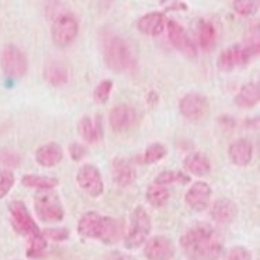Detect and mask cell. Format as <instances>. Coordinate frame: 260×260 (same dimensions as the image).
Wrapping results in <instances>:
<instances>
[{
  "instance_id": "6da1fadb",
  "label": "cell",
  "mask_w": 260,
  "mask_h": 260,
  "mask_svg": "<svg viewBox=\"0 0 260 260\" xmlns=\"http://www.w3.org/2000/svg\"><path fill=\"white\" fill-rule=\"evenodd\" d=\"M224 246L222 235L210 224L193 225L180 238V248L190 260H218Z\"/></svg>"
},
{
  "instance_id": "7a4b0ae2",
  "label": "cell",
  "mask_w": 260,
  "mask_h": 260,
  "mask_svg": "<svg viewBox=\"0 0 260 260\" xmlns=\"http://www.w3.org/2000/svg\"><path fill=\"white\" fill-rule=\"evenodd\" d=\"M78 232L83 238L97 239L107 245L120 242L122 238V224L113 217L102 215L96 211L85 212L78 222Z\"/></svg>"
},
{
  "instance_id": "3957f363",
  "label": "cell",
  "mask_w": 260,
  "mask_h": 260,
  "mask_svg": "<svg viewBox=\"0 0 260 260\" xmlns=\"http://www.w3.org/2000/svg\"><path fill=\"white\" fill-rule=\"evenodd\" d=\"M104 62L109 69L115 73L129 72L135 68V58L125 40L121 37L109 34L103 41Z\"/></svg>"
},
{
  "instance_id": "277c9868",
  "label": "cell",
  "mask_w": 260,
  "mask_h": 260,
  "mask_svg": "<svg viewBox=\"0 0 260 260\" xmlns=\"http://www.w3.org/2000/svg\"><path fill=\"white\" fill-rule=\"evenodd\" d=\"M259 38H256V37L248 44L231 45L218 56V69L221 72H232L236 68L245 67L259 55Z\"/></svg>"
},
{
  "instance_id": "5b68a950",
  "label": "cell",
  "mask_w": 260,
  "mask_h": 260,
  "mask_svg": "<svg viewBox=\"0 0 260 260\" xmlns=\"http://www.w3.org/2000/svg\"><path fill=\"white\" fill-rule=\"evenodd\" d=\"M152 231L151 217L144 207H137L131 214V221L127 235L124 238V245L127 249H138L149 239Z\"/></svg>"
},
{
  "instance_id": "8992f818",
  "label": "cell",
  "mask_w": 260,
  "mask_h": 260,
  "mask_svg": "<svg viewBox=\"0 0 260 260\" xmlns=\"http://www.w3.org/2000/svg\"><path fill=\"white\" fill-rule=\"evenodd\" d=\"M78 34L79 21L72 13H61L54 18L51 25V38L56 47H69L76 40Z\"/></svg>"
},
{
  "instance_id": "52a82bcc",
  "label": "cell",
  "mask_w": 260,
  "mask_h": 260,
  "mask_svg": "<svg viewBox=\"0 0 260 260\" xmlns=\"http://www.w3.org/2000/svg\"><path fill=\"white\" fill-rule=\"evenodd\" d=\"M34 210L44 222H61L65 217V210L62 206L61 199L51 190L36 194Z\"/></svg>"
},
{
  "instance_id": "ba28073f",
  "label": "cell",
  "mask_w": 260,
  "mask_h": 260,
  "mask_svg": "<svg viewBox=\"0 0 260 260\" xmlns=\"http://www.w3.org/2000/svg\"><path fill=\"white\" fill-rule=\"evenodd\" d=\"M9 212H10V221H12L13 228L17 234L25 236L27 239L41 234L40 226L37 225L30 210L27 208L23 201H20V200L12 201L9 204Z\"/></svg>"
},
{
  "instance_id": "9c48e42d",
  "label": "cell",
  "mask_w": 260,
  "mask_h": 260,
  "mask_svg": "<svg viewBox=\"0 0 260 260\" xmlns=\"http://www.w3.org/2000/svg\"><path fill=\"white\" fill-rule=\"evenodd\" d=\"M0 67L9 78H23L28 71V59L18 47L7 44L0 51Z\"/></svg>"
},
{
  "instance_id": "30bf717a",
  "label": "cell",
  "mask_w": 260,
  "mask_h": 260,
  "mask_svg": "<svg viewBox=\"0 0 260 260\" xmlns=\"http://www.w3.org/2000/svg\"><path fill=\"white\" fill-rule=\"evenodd\" d=\"M76 183L87 196H90L93 199H97L104 193L103 177H102L100 170L97 169L94 165H82L76 173Z\"/></svg>"
},
{
  "instance_id": "8fae6325",
  "label": "cell",
  "mask_w": 260,
  "mask_h": 260,
  "mask_svg": "<svg viewBox=\"0 0 260 260\" xmlns=\"http://www.w3.org/2000/svg\"><path fill=\"white\" fill-rule=\"evenodd\" d=\"M210 110V102L204 94L197 93V91H191L187 93L180 99L179 102V111L180 114L190 121H197L201 120L203 117H206V114Z\"/></svg>"
},
{
  "instance_id": "7c38bea8",
  "label": "cell",
  "mask_w": 260,
  "mask_h": 260,
  "mask_svg": "<svg viewBox=\"0 0 260 260\" xmlns=\"http://www.w3.org/2000/svg\"><path fill=\"white\" fill-rule=\"evenodd\" d=\"M166 28H168V37H169L170 44L179 52H182L188 58L197 56V47L180 23H177L176 20H166Z\"/></svg>"
},
{
  "instance_id": "4fadbf2b",
  "label": "cell",
  "mask_w": 260,
  "mask_h": 260,
  "mask_svg": "<svg viewBox=\"0 0 260 260\" xmlns=\"http://www.w3.org/2000/svg\"><path fill=\"white\" fill-rule=\"evenodd\" d=\"M144 245V254L148 260H172L175 257L176 246L168 236H152Z\"/></svg>"
},
{
  "instance_id": "5bb4252c",
  "label": "cell",
  "mask_w": 260,
  "mask_h": 260,
  "mask_svg": "<svg viewBox=\"0 0 260 260\" xmlns=\"http://www.w3.org/2000/svg\"><path fill=\"white\" fill-rule=\"evenodd\" d=\"M138 113L129 104H120L115 106L110 111V127L115 133H125L137 124Z\"/></svg>"
},
{
  "instance_id": "9a60e30c",
  "label": "cell",
  "mask_w": 260,
  "mask_h": 260,
  "mask_svg": "<svg viewBox=\"0 0 260 260\" xmlns=\"http://www.w3.org/2000/svg\"><path fill=\"white\" fill-rule=\"evenodd\" d=\"M212 188L210 184L206 182H196L193 183L187 193L184 196V203L187 207L193 211L201 212L207 210L210 207V201H211Z\"/></svg>"
},
{
  "instance_id": "2e32d148",
  "label": "cell",
  "mask_w": 260,
  "mask_h": 260,
  "mask_svg": "<svg viewBox=\"0 0 260 260\" xmlns=\"http://www.w3.org/2000/svg\"><path fill=\"white\" fill-rule=\"evenodd\" d=\"M111 176L118 187L127 188L137 180V170L128 159L117 156L111 162Z\"/></svg>"
},
{
  "instance_id": "e0dca14e",
  "label": "cell",
  "mask_w": 260,
  "mask_h": 260,
  "mask_svg": "<svg viewBox=\"0 0 260 260\" xmlns=\"http://www.w3.org/2000/svg\"><path fill=\"white\" fill-rule=\"evenodd\" d=\"M210 215L221 225H228L238 217V206L230 199H218L210 204Z\"/></svg>"
},
{
  "instance_id": "ac0fdd59",
  "label": "cell",
  "mask_w": 260,
  "mask_h": 260,
  "mask_svg": "<svg viewBox=\"0 0 260 260\" xmlns=\"http://www.w3.org/2000/svg\"><path fill=\"white\" fill-rule=\"evenodd\" d=\"M228 156L235 166H248L253 157V145L249 139L239 138L228 148Z\"/></svg>"
},
{
  "instance_id": "d6986e66",
  "label": "cell",
  "mask_w": 260,
  "mask_h": 260,
  "mask_svg": "<svg viewBox=\"0 0 260 260\" xmlns=\"http://www.w3.org/2000/svg\"><path fill=\"white\" fill-rule=\"evenodd\" d=\"M63 159V149L58 142H47L36 151L37 164L43 168H54Z\"/></svg>"
},
{
  "instance_id": "ffe728a7",
  "label": "cell",
  "mask_w": 260,
  "mask_h": 260,
  "mask_svg": "<svg viewBox=\"0 0 260 260\" xmlns=\"http://www.w3.org/2000/svg\"><path fill=\"white\" fill-rule=\"evenodd\" d=\"M138 30L149 37L160 36L166 28V17L160 12H149L144 14L137 23Z\"/></svg>"
},
{
  "instance_id": "44dd1931",
  "label": "cell",
  "mask_w": 260,
  "mask_h": 260,
  "mask_svg": "<svg viewBox=\"0 0 260 260\" xmlns=\"http://www.w3.org/2000/svg\"><path fill=\"white\" fill-rule=\"evenodd\" d=\"M71 73L68 67L61 61H48L44 65V79L54 87H61L69 82Z\"/></svg>"
},
{
  "instance_id": "7402d4cb",
  "label": "cell",
  "mask_w": 260,
  "mask_h": 260,
  "mask_svg": "<svg viewBox=\"0 0 260 260\" xmlns=\"http://www.w3.org/2000/svg\"><path fill=\"white\" fill-rule=\"evenodd\" d=\"M78 133L82 138L89 144H94L99 139L103 138V125H102V117L97 115L94 120L90 117H82L78 124Z\"/></svg>"
},
{
  "instance_id": "603a6c76",
  "label": "cell",
  "mask_w": 260,
  "mask_h": 260,
  "mask_svg": "<svg viewBox=\"0 0 260 260\" xmlns=\"http://www.w3.org/2000/svg\"><path fill=\"white\" fill-rule=\"evenodd\" d=\"M184 169L190 172V175L194 176H207L211 172V162L210 157L203 152H193L184 157Z\"/></svg>"
},
{
  "instance_id": "cb8c5ba5",
  "label": "cell",
  "mask_w": 260,
  "mask_h": 260,
  "mask_svg": "<svg viewBox=\"0 0 260 260\" xmlns=\"http://www.w3.org/2000/svg\"><path fill=\"white\" fill-rule=\"evenodd\" d=\"M260 100L259 82H249L241 87L235 97V104L239 109H252Z\"/></svg>"
},
{
  "instance_id": "d4e9b609",
  "label": "cell",
  "mask_w": 260,
  "mask_h": 260,
  "mask_svg": "<svg viewBox=\"0 0 260 260\" xmlns=\"http://www.w3.org/2000/svg\"><path fill=\"white\" fill-rule=\"evenodd\" d=\"M197 37H199L200 48L203 51H211L217 43V30L215 25L208 20H200L199 28H197Z\"/></svg>"
},
{
  "instance_id": "484cf974",
  "label": "cell",
  "mask_w": 260,
  "mask_h": 260,
  "mask_svg": "<svg viewBox=\"0 0 260 260\" xmlns=\"http://www.w3.org/2000/svg\"><path fill=\"white\" fill-rule=\"evenodd\" d=\"M59 180L56 177L51 176H40V175H24L21 177V184L25 187L37 188L40 191L52 190L58 186Z\"/></svg>"
},
{
  "instance_id": "4316f807",
  "label": "cell",
  "mask_w": 260,
  "mask_h": 260,
  "mask_svg": "<svg viewBox=\"0 0 260 260\" xmlns=\"http://www.w3.org/2000/svg\"><path fill=\"white\" fill-rule=\"evenodd\" d=\"M146 201L149 203V206L153 208H162L168 204V201L170 199V193L168 187L156 184V183H152L149 187L146 188L145 193Z\"/></svg>"
},
{
  "instance_id": "83f0119b",
  "label": "cell",
  "mask_w": 260,
  "mask_h": 260,
  "mask_svg": "<svg viewBox=\"0 0 260 260\" xmlns=\"http://www.w3.org/2000/svg\"><path fill=\"white\" fill-rule=\"evenodd\" d=\"M190 182H191L190 175L184 173L182 170H165L155 177L153 183L166 187L168 184H188Z\"/></svg>"
},
{
  "instance_id": "f1b7e54d",
  "label": "cell",
  "mask_w": 260,
  "mask_h": 260,
  "mask_svg": "<svg viewBox=\"0 0 260 260\" xmlns=\"http://www.w3.org/2000/svg\"><path fill=\"white\" fill-rule=\"evenodd\" d=\"M47 246H48V242H47V239L41 234L37 236H32V238L28 239V245H27V257H30V259L41 257Z\"/></svg>"
},
{
  "instance_id": "f546056e",
  "label": "cell",
  "mask_w": 260,
  "mask_h": 260,
  "mask_svg": "<svg viewBox=\"0 0 260 260\" xmlns=\"http://www.w3.org/2000/svg\"><path fill=\"white\" fill-rule=\"evenodd\" d=\"M168 155V149L164 144L160 142H153L148 146L144 153V162L148 165L156 164L159 160H162L165 156Z\"/></svg>"
},
{
  "instance_id": "4dcf8cb0",
  "label": "cell",
  "mask_w": 260,
  "mask_h": 260,
  "mask_svg": "<svg viewBox=\"0 0 260 260\" xmlns=\"http://www.w3.org/2000/svg\"><path fill=\"white\" fill-rule=\"evenodd\" d=\"M113 87H114V83H113L111 79H104V80H102L96 86L94 91H93V100L97 104H106L109 102L110 96H111Z\"/></svg>"
},
{
  "instance_id": "1f68e13d",
  "label": "cell",
  "mask_w": 260,
  "mask_h": 260,
  "mask_svg": "<svg viewBox=\"0 0 260 260\" xmlns=\"http://www.w3.org/2000/svg\"><path fill=\"white\" fill-rule=\"evenodd\" d=\"M14 183H16V176L12 170L6 169L0 172V200L5 199L10 193Z\"/></svg>"
},
{
  "instance_id": "d6a6232c",
  "label": "cell",
  "mask_w": 260,
  "mask_h": 260,
  "mask_svg": "<svg viewBox=\"0 0 260 260\" xmlns=\"http://www.w3.org/2000/svg\"><path fill=\"white\" fill-rule=\"evenodd\" d=\"M232 7L238 14L241 16H249L257 10V2L254 0H235L232 2Z\"/></svg>"
},
{
  "instance_id": "836d02e7",
  "label": "cell",
  "mask_w": 260,
  "mask_h": 260,
  "mask_svg": "<svg viewBox=\"0 0 260 260\" xmlns=\"http://www.w3.org/2000/svg\"><path fill=\"white\" fill-rule=\"evenodd\" d=\"M41 235L48 241L54 242H63L69 238V231L67 228H48V230L41 231Z\"/></svg>"
},
{
  "instance_id": "e575fe53",
  "label": "cell",
  "mask_w": 260,
  "mask_h": 260,
  "mask_svg": "<svg viewBox=\"0 0 260 260\" xmlns=\"http://www.w3.org/2000/svg\"><path fill=\"white\" fill-rule=\"evenodd\" d=\"M68 151H69V155H71V157H72L75 162L82 160V159L87 155L86 146H83L82 144H79V142H72V144L69 145V148H68Z\"/></svg>"
},
{
  "instance_id": "d590c367",
  "label": "cell",
  "mask_w": 260,
  "mask_h": 260,
  "mask_svg": "<svg viewBox=\"0 0 260 260\" xmlns=\"http://www.w3.org/2000/svg\"><path fill=\"white\" fill-rule=\"evenodd\" d=\"M228 260H252V254L246 248L235 246V248L231 249Z\"/></svg>"
},
{
  "instance_id": "8d00e7d4",
  "label": "cell",
  "mask_w": 260,
  "mask_h": 260,
  "mask_svg": "<svg viewBox=\"0 0 260 260\" xmlns=\"http://www.w3.org/2000/svg\"><path fill=\"white\" fill-rule=\"evenodd\" d=\"M0 160H2V164L7 165V166H17L20 164V157L16 153L9 151L0 152Z\"/></svg>"
},
{
  "instance_id": "74e56055",
  "label": "cell",
  "mask_w": 260,
  "mask_h": 260,
  "mask_svg": "<svg viewBox=\"0 0 260 260\" xmlns=\"http://www.w3.org/2000/svg\"><path fill=\"white\" fill-rule=\"evenodd\" d=\"M219 122H222V124H224L225 127H234V125H235V121H234V120H232V118H231L230 115H221V117H219Z\"/></svg>"
},
{
  "instance_id": "f35d334b",
  "label": "cell",
  "mask_w": 260,
  "mask_h": 260,
  "mask_svg": "<svg viewBox=\"0 0 260 260\" xmlns=\"http://www.w3.org/2000/svg\"><path fill=\"white\" fill-rule=\"evenodd\" d=\"M117 260H135V259H134L133 256H129V254H121V256H120Z\"/></svg>"
}]
</instances>
